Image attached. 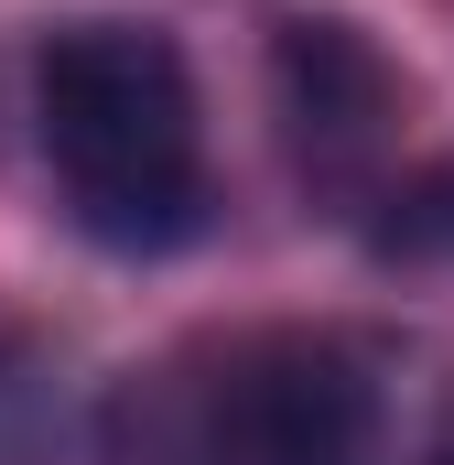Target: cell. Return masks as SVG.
Masks as SVG:
<instances>
[{
	"instance_id": "obj_1",
	"label": "cell",
	"mask_w": 454,
	"mask_h": 465,
	"mask_svg": "<svg viewBox=\"0 0 454 465\" xmlns=\"http://www.w3.org/2000/svg\"><path fill=\"white\" fill-rule=\"evenodd\" d=\"M98 444L109 465H433V422L390 336L227 325L130 368Z\"/></svg>"
},
{
	"instance_id": "obj_2",
	"label": "cell",
	"mask_w": 454,
	"mask_h": 465,
	"mask_svg": "<svg viewBox=\"0 0 454 465\" xmlns=\"http://www.w3.org/2000/svg\"><path fill=\"white\" fill-rule=\"evenodd\" d=\"M33 130L54 163V195L76 238H98L119 260H173L217 217L206 184V109H195V65L163 22H54L33 54Z\"/></svg>"
},
{
	"instance_id": "obj_3",
	"label": "cell",
	"mask_w": 454,
	"mask_h": 465,
	"mask_svg": "<svg viewBox=\"0 0 454 465\" xmlns=\"http://www.w3.org/2000/svg\"><path fill=\"white\" fill-rule=\"evenodd\" d=\"M271 109L292 141V173L314 195H336V217L390 206V163H400V76L390 54L336 22V11H292L271 33Z\"/></svg>"
},
{
	"instance_id": "obj_4",
	"label": "cell",
	"mask_w": 454,
	"mask_h": 465,
	"mask_svg": "<svg viewBox=\"0 0 454 465\" xmlns=\"http://www.w3.org/2000/svg\"><path fill=\"white\" fill-rule=\"evenodd\" d=\"M44 422H54V401H44L33 379H0V465H11V455H44Z\"/></svg>"
},
{
	"instance_id": "obj_5",
	"label": "cell",
	"mask_w": 454,
	"mask_h": 465,
	"mask_svg": "<svg viewBox=\"0 0 454 465\" xmlns=\"http://www.w3.org/2000/svg\"><path fill=\"white\" fill-rule=\"evenodd\" d=\"M433 465H454V433H433Z\"/></svg>"
}]
</instances>
